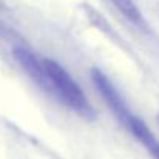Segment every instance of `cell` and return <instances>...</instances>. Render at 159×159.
I'll return each mask as SVG.
<instances>
[{
  "instance_id": "obj_1",
  "label": "cell",
  "mask_w": 159,
  "mask_h": 159,
  "mask_svg": "<svg viewBox=\"0 0 159 159\" xmlns=\"http://www.w3.org/2000/svg\"><path fill=\"white\" fill-rule=\"evenodd\" d=\"M48 77L53 84L54 94L60 98L73 111L85 116V117H94V111L88 104L85 93L79 87V84L71 77V74L56 60L43 59Z\"/></svg>"
},
{
  "instance_id": "obj_2",
  "label": "cell",
  "mask_w": 159,
  "mask_h": 159,
  "mask_svg": "<svg viewBox=\"0 0 159 159\" xmlns=\"http://www.w3.org/2000/svg\"><path fill=\"white\" fill-rule=\"evenodd\" d=\"M91 79L98 88V91L102 94L104 101L107 102V105L111 108V111L116 114V117L125 125L130 128V122L133 119V114L130 113L128 107L125 105L124 99L120 98V94L117 93L116 87L111 84V80L107 77L105 74L101 71V70H93L91 71Z\"/></svg>"
},
{
  "instance_id": "obj_3",
  "label": "cell",
  "mask_w": 159,
  "mask_h": 159,
  "mask_svg": "<svg viewBox=\"0 0 159 159\" xmlns=\"http://www.w3.org/2000/svg\"><path fill=\"white\" fill-rule=\"evenodd\" d=\"M12 54H14V59L19 62V65L26 71V74H30L33 77V80H36V84L39 87H42L43 90H47V91L54 94L53 84L48 77L43 60L36 57L33 51L26 50L25 47H16L12 50Z\"/></svg>"
},
{
  "instance_id": "obj_4",
  "label": "cell",
  "mask_w": 159,
  "mask_h": 159,
  "mask_svg": "<svg viewBox=\"0 0 159 159\" xmlns=\"http://www.w3.org/2000/svg\"><path fill=\"white\" fill-rule=\"evenodd\" d=\"M130 130L134 134V138L148 150V153L155 159H159V139L152 133V130L145 125V122L133 116L130 122Z\"/></svg>"
},
{
  "instance_id": "obj_5",
  "label": "cell",
  "mask_w": 159,
  "mask_h": 159,
  "mask_svg": "<svg viewBox=\"0 0 159 159\" xmlns=\"http://www.w3.org/2000/svg\"><path fill=\"white\" fill-rule=\"evenodd\" d=\"M116 8L117 11L125 17L128 19L130 22L136 23V25H141L144 23V19H142V14L139 11V8L136 6V3L133 0H110Z\"/></svg>"
},
{
  "instance_id": "obj_6",
  "label": "cell",
  "mask_w": 159,
  "mask_h": 159,
  "mask_svg": "<svg viewBox=\"0 0 159 159\" xmlns=\"http://www.w3.org/2000/svg\"><path fill=\"white\" fill-rule=\"evenodd\" d=\"M158 122H159V114H158Z\"/></svg>"
}]
</instances>
